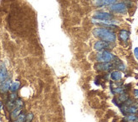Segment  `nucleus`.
Segmentation results:
<instances>
[{
    "label": "nucleus",
    "mask_w": 138,
    "mask_h": 122,
    "mask_svg": "<svg viewBox=\"0 0 138 122\" xmlns=\"http://www.w3.org/2000/svg\"><path fill=\"white\" fill-rule=\"evenodd\" d=\"M127 99H129V95L125 93H120V95H119L118 98V101L119 103H125Z\"/></svg>",
    "instance_id": "obj_15"
},
{
    "label": "nucleus",
    "mask_w": 138,
    "mask_h": 122,
    "mask_svg": "<svg viewBox=\"0 0 138 122\" xmlns=\"http://www.w3.org/2000/svg\"><path fill=\"white\" fill-rule=\"evenodd\" d=\"M119 37L122 41L126 42L128 41L129 37H130V32L127 31V30H122L119 31Z\"/></svg>",
    "instance_id": "obj_10"
},
{
    "label": "nucleus",
    "mask_w": 138,
    "mask_h": 122,
    "mask_svg": "<svg viewBox=\"0 0 138 122\" xmlns=\"http://www.w3.org/2000/svg\"><path fill=\"white\" fill-rule=\"evenodd\" d=\"M94 49L98 51H106V49H112L111 43L103 41H96V43L94 44Z\"/></svg>",
    "instance_id": "obj_5"
},
{
    "label": "nucleus",
    "mask_w": 138,
    "mask_h": 122,
    "mask_svg": "<svg viewBox=\"0 0 138 122\" xmlns=\"http://www.w3.org/2000/svg\"><path fill=\"white\" fill-rule=\"evenodd\" d=\"M33 117H34V115H33L32 113H28V114L26 115L25 122H32Z\"/></svg>",
    "instance_id": "obj_19"
},
{
    "label": "nucleus",
    "mask_w": 138,
    "mask_h": 122,
    "mask_svg": "<svg viewBox=\"0 0 138 122\" xmlns=\"http://www.w3.org/2000/svg\"><path fill=\"white\" fill-rule=\"evenodd\" d=\"M113 67H114V65L111 62H97L96 65L94 66V68L97 71L107 72V71L111 70Z\"/></svg>",
    "instance_id": "obj_4"
},
{
    "label": "nucleus",
    "mask_w": 138,
    "mask_h": 122,
    "mask_svg": "<svg viewBox=\"0 0 138 122\" xmlns=\"http://www.w3.org/2000/svg\"><path fill=\"white\" fill-rule=\"evenodd\" d=\"M125 88H124V87H117L115 88H112V92L113 93H125Z\"/></svg>",
    "instance_id": "obj_16"
},
{
    "label": "nucleus",
    "mask_w": 138,
    "mask_h": 122,
    "mask_svg": "<svg viewBox=\"0 0 138 122\" xmlns=\"http://www.w3.org/2000/svg\"><path fill=\"white\" fill-rule=\"evenodd\" d=\"M136 119H137V116H136V115L130 114V115H125V118H124V120H126L127 122H128V121H136Z\"/></svg>",
    "instance_id": "obj_14"
},
{
    "label": "nucleus",
    "mask_w": 138,
    "mask_h": 122,
    "mask_svg": "<svg viewBox=\"0 0 138 122\" xmlns=\"http://www.w3.org/2000/svg\"><path fill=\"white\" fill-rule=\"evenodd\" d=\"M113 18V15L107 12H96L93 15V19L98 20H110Z\"/></svg>",
    "instance_id": "obj_6"
},
{
    "label": "nucleus",
    "mask_w": 138,
    "mask_h": 122,
    "mask_svg": "<svg viewBox=\"0 0 138 122\" xmlns=\"http://www.w3.org/2000/svg\"><path fill=\"white\" fill-rule=\"evenodd\" d=\"M117 0H94L93 4L96 7H103V6L107 5H112L113 4H116Z\"/></svg>",
    "instance_id": "obj_7"
},
{
    "label": "nucleus",
    "mask_w": 138,
    "mask_h": 122,
    "mask_svg": "<svg viewBox=\"0 0 138 122\" xmlns=\"http://www.w3.org/2000/svg\"><path fill=\"white\" fill-rule=\"evenodd\" d=\"M93 34L95 37L100 39L101 41L113 43L116 41V35L112 30L106 28H95L93 30Z\"/></svg>",
    "instance_id": "obj_1"
},
{
    "label": "nucleus",
    "mask_w": 138,
    "mask_h": 122,
    "mask_svg": "<svg viewBox=\"0 0 138 122\" xmlns=\"http://www.w3.org/2000/svg\"><path fill=\"white\" fill-rule=\"evenodd\" d=\"M8 72L7 69L4 66L0 67V83H2L3 82H4L5 80H7L8 78Z\"/></svg>",
    "instance_id": "obj_9"
},
{
    "label": "nucleus",
    "mask_w": 138,
    "mask_h": 122,
    "mask_svg": "<svg viewBox=\"0 0 138 122\" xmlns=\"http://www.w3.org/2000/svg\"><path fill=\"white\" fill-rule=\"evenodd\" d=\"M20 82H18V81L14 82V83H12L11 85H10V90L11 91V92L15 93V92H16V91L20 88Z\"/></svg>",
    "instance_id": "obj_13"
},
{
    "label": "nucleus",
    "mask_w": 138,
    "mask_h": 122,
    "mask_svg": "<svg viewBox=\"0 0 138 122\" xmlns=\"http://www.w3.org/2000/svg\"><path fill=\"white\" fill-rule=\"evenodd\" d=\"M23 105H24L23 100L21 99H20V98H19V99L17 98V99L15 100V108H21V109H22L23 108Z\"/></svg>",
    "instance_id": "obj_18"
},
{
    "label": "nucleus",
    "mask_w": 138,
    "mask_h": 122,
    "mask_svg": "<svg viewBox=\"0 0 138 122\" xmlns=\"http://www.w3.org/2000/svg\"><path fill=\"white\" fill-rule=\"evenodd\" d=\"M116 57L108 51H101L96 55V60L98 62H114Z\"/></svg>",
    "instance_id": "obj_2"
},
{
    "label": "nucleus",
    "mask_w": 138,
    "mask_h": 122,
    "mask_svg": "<svg viewBox=\"0 0 138 122\" xmlns=\"http://www.w3.org/2000/svg\"><path fill=\"white\" fill-rule=\"evenodd\" d=\"M134 54H135V57H136V58L138 60V47H136L134 50Z\"/></svg>",
    "instance_id": "obj_22"
},
{
    "label": "nucleus",
    "mask_w": 138,
    "mask_h": 122,
    "mask_svg": "<svg viewBox=\"0 0 138 122\" xmlns=\"http://www.w3.org/2000/svg\"><path fill=\"white\" fill-rule=\"evenodd\" d=\"M110 78L113 81H119L122 78V73L119 71H113L110 74Z\"/></svg>",
    "instance_id": "obj_11"
},
{
    "label": "nucleus",
    "mask_w": 138,
    "mask_h": 122,
    "mask_svg": "<svg viewBox=\"0 0 138 122\" xmlns=\"http://www.w3.org/2000/svg\"><path fill=\"white\" fill-rule=\"evenodd\" d=\"M1 108H2V103L0 102V109H1Z\"/></svg>",
    "instance_id": "obj_24"
},
{
    "label": "nucleus",
    "mask_w": 138,
    "mask_h": 122,
    "mask_svg": "<svg viewBox=\"0 0 138 122\" xmlns=\"http://www.w3.org/2000/svg\"><path fill=\"white\" fill-rule=\"evenodd\" d=\"M26 119V114L24 112H21V114L18 116L17 119H15V120L14 122H25Z\"/></svg>",
    "instance_id": "obj_17"
},
{
    "label": "nucleus",
    "mask_w": 138,
    "mask_h": 122,
    "mask_svg": "<svg viewBox=\"0 0 138 122\" xmlns=\"http://www.w3.org/2000/svg\"><path fill=\"white\" fill-rule=\"evenodd\" d=\"M128 122H136V121H128Z\"/></svg>",
    "instance_id": "obj_25"
},
{
    "label": "nucleus",
    "mask_w": 138,
    "mask_h": 122,
    "mask_svg": "<svg viewBox=\"0 0 138 122\" xmlns=\"http://www.w3.org/2000/svg\"><path fill=\"white\" fill-rule=\"evenodd\" d=\"M124 4L126 5V7L127 8H131V6L133 5V3L131 1V0H125V3Z\"/></svg>",
    "instance_id": "obj_21"
},
{
    "label": "nucleus",
    "mask_w": 138,
    "mask_h": 122,
    "mask_svg": "<svg viewBox=\"0 0 138 122\" xmlns=\"http://www.w3.org/2000/svg\"><path fill=\"white\" fill-rule=\"evenodd\" d=\"M11 85V80L10 79H7L4 82H3L2 83H0V93H5L10 90Z\"/></svg>",
    "instance_id": "obj_8"
},
{
    "label": "nucleus",
    "mask_w": 138,
    "mask_h": 122,
    "mask_svg": "<svg viewBox=\"0 0 138 122\" xmlns=\"http://www.w3.org/2000/svg\"><path fill=\"white\" fill-rule=\"evenodd\" d=\"M134 95L136 98H138V89H135L134 90Z\"/></svg>",
    "instance_id": "obj_23"
},
{
    "label": "nucleus",
    "mask_w": 138,
    "mask_h": 122,
    "mask_svg": "<svg viewBox=\"0 0 138 122\" xmlns=\"http://www.w3.org/2000/svg\"><path fill=\"white\" fill-rule=\"evenodd\" d=\"M109 10L113 13L118 14H126L127 13V7L124 3H117L109 6Z\"/></svg>",
    "instance_id": "obj_3"
},
{
    "label": "nucleus",
    "mask_w": 138,
    "mask_h": 122,
    "mask_svg": "<svg viewBox=\"0 0 138 122\" xmlns=\"http://www.w3.org/2000/svg\"><path fill=\"white\" fill-rule=\"evenodd\" d=\"M21 112H22V109H21V108H15V109H14L13 110L11 111V114H10L11 119H14V120L17 119L18 116H19V115L21 114Z\"/></svg>",
    "instance_id": "obj_12"
},
{
    "label": "nucleus",
    "mask_w": 138,
    "mask_h": 122,
    "mask_svg": "<svg viewBox=\"0 0 138 122\" xmlns=\"http://www.w3.org/2000/svg\"><path fill=\"white\" fill-rule=\"evenodd\" d=\"M17 99V94L15 93H11L10 96H9V99L10 100H16Z\"/></svg>",
    "instance_id": "obj_20"
}]
</instances>
